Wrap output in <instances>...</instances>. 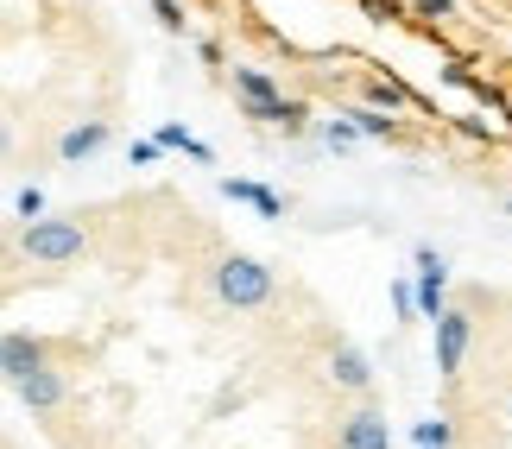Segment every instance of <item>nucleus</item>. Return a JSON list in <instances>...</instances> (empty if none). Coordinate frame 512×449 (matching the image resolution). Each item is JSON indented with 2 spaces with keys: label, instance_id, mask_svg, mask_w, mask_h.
Returning a JSON list of instances; mask_svg holds the SVG:
<instances>
[{
  "label": "nucleus",
  "instance_id": "obj_5",
  "mask_svg": "<svg viewBox=\"0 0 512 449\" xmlns=\"http://www.w3.org/2000/svg\"><path fill=\"white\" fill-rule=\"evenodd\" d=\"M70 355V342H45V336H26V329H7V342H0V367H7V380H32L38 367H51V361H64Z\"/></svg>",
  "mask_w": 512,
  "mask_h": 449
},
{
  "label": "nucleus",
  "instance_id": "obj_11",
  "mask_svg": "<svg viewBox=\"0 0 512 449\" xmlns=\"http://www.w3.org/2000/svg\"><path fill=\"white\" fill-rule=\"evenodd\" d=\"M411 437H418V449H456V424H449V418H437V424H430V418H424Z\"/></svg>",
  "mask_w": 512,
  "mask_h": 449
},
{
  "label": "nucleus",
  "instance_id": "obj_1",
  "mask_svg": "<svg viewBox=\"0 0 512 449\" xmlns=\"http://www.w3.org/2000/svg\"><path fill=\"white\" fill-rule=\"evenodd\" d=\"M209 291H215L222 310L247 317V310H266L272 298H279V279H272V266L247 260V253H222V260L209 266Z\"/></svg>",
  "mask_w": 512,
  "mask_h": 449
},
{
  "label": "nucleus",
  "instance_id": "obj_16",
  "mask_svg": "<svg viewBox=\"0 0 512 449\" xmlns=\"http://www.w3.org/2000/svg\"><path fill=\"white\" fill-rule=\"evenodd\" d=\"M418 13H437L443 19V13H456V0H418Z\"/></svg>",
  "mask_w": 512,
  "mask_h": 449
},
{
  "label": "nucleus",
  "instance_id": "obj_15",
  "mask_svg": "<svg viewBox=\"0 0 512 449\" xmlns=\"http://www.w3.org/2000/svg\"><path fill=\"white\" fill-rule=\"evenodd\" d=\"M19 216L38 222V216H45V197H38V190H19Z\"/></svg>",
  "mask_w": 512,
  "mask_h": 449
},
{
  "label": "nucleus",
  "instance_id": "obj_2",
  "mask_svg": "<svg viewBox=\"0 0 512 449\" xmlns=\"http://www.w3.org/2000/svg\"><path fill=\"white\" fill-rule=\"evenodd\" d=\"M89 228L83 216H38L19 228V253H26L32 266H83L89 260Z\"/></svg>",
  "mask_w": 512,
  "mask_h": 449
},
{
  "label": "nucleus",
  "instance_id": "obj_3",
  "mask_svg": "<svg viewBox=\"0 0 512 449\" xmlns=\"http://www.w3.org/2000/svg\"><path fill=\"white\" fill-rule=\"evenodd\" d=\"M234 89H241V108H247V121H260V127H285V133H304L310 127V108L304 102H291V95L272 83V76L260 70H234Z\"/></svg>",
  "mask_w": 512,
  "mask_h": 449
},
{
  "label": "nucleus",
  "instance_id": "obj_12",
  "mask_svg": "<svg viewBox=\"0 0 512 449\" xmlns=\"http://www.w3.org/2000/svg\"><path fill=\"white\" fill-rule=\"evenodd\" d=\"M348 114H354V127H361V133H373V140H399V127H392L386 114H373V108H348Z\"/></svg>",
  "mask_w": 512,
  "mask_h": 449
},
{
  "label": "nucleus",
  "instance_id": "obj_14",
  "mask_svg": "<svg viewBox=\"0 0 512 449\" xmlns=\"http://www.w3.org/2000/svg\"><path fill=\"white\" fill-rule=\"evenodd\" d=\"M354 133H361V127H342V121H329V127H323V140L342 152V146H354Z\"/></svg>",
  "mask_w": 512,
  "mask_h": 449
},
{
  "label": "nucleus",
  "instance_id": "obj_9",
  "mask_svg": "<svg viewBox=\"0 0 512 449\" xmlns=\"http://www.w3.org/2000/svg\"><path fill=\"white\" fill-rule=\"evenodd\" d=\"M108 146V121H83V127H70L64 140H57V159L76 165V159H89V152H102Z\"/></svg>",
  "mask_w": 512,
  "mask_h": 449
},
{
  "label": "nucleus",
  "instance_id": "obj_6",
  "mask_svg": "<svg viewBox=\"0 0 512 449\" xmlns=\"http://www.w3.org/2000/svg\"><path fill=\"white\" fill-rule=\"evenodd\" d=\"M336 449H392V424L380 405H354L336 418Z\"/></svg>",
  "mask_w": 512,
  "mask_h": 449
},
{
  "label": "nucleus",
  "instance_id": "obj_8",
  "mask_svg": "<svg viewBox=\"0 0 512 449\" xmlns=\"http://www.w3.org/2000/svg\"><path fill=\"white\" fill-rule=\"evenodd\" d=\"M329 380H336L342 393H373V367H367V355H361V348H348L342 336L329 342Z\"/></svg>",
  "mask_w": 512,
  "mask_h": 449
},
{
  "label": "nucleus",
  "instance_id": "obj_7",
  "mask_svg": "<svg viewBox=\"0 0 512 449\" xmlns=\"http://www.w3.org/2000/svg\"><path fill=\"white\" fill-rule=\"evenodd\" d=\"M70 393H76V380H70V367H64V361H51V367H38L32 380H19V399H26L38 418L64 412V405H70Z\"/></svg>",
  "mask_w": 512,
  "mask_h": 449
},
{
  "label": "nucleus",
  "instance_id": "obj_4",
  "mask_svg": "<svg viewBox=\"0 0 512 449\" xmlns=\"http://www.w3.org/2000/svg\"><path fill=\"white\" fill-rule=\"evenodd\" d=\"M468 342H475V304H449L437 317V374L456 386L462 380V361H468Z\"/></svg>",
  "mask_w": 512,
  "mask_h": 449
},
{
  "label": "nucleus",
  "instance_id": "obj_17",
  "mask_svg": "<svg viewBox=\"0 0 512 449\" xmlns=\"http://www.w3.org/2000/svg\"><path fill=\"white\" fill-rule=\"evenodd\" d=\"M506 424H512V399H506Z\"/></svg>",
  "mask_w": 512,
  "mask_h": 449
},
{
  "label": "nucleus",
  "instance_id": "obj_10",
  "mask_svg": "<svg viewBox=\"0 0 512 449\" xmlns=\"http://www.w3.org/2000/svg\"><path fill=\"white\" fill-rule=\"evenodd\" d=\"M222 197H234V203H253V209H260V216H285V203L272 197V190L247 184V178H222Z\"/></svg>",
  "mask_w": 512,
  "mask_h": 449
},
{
  "label": "nucleus",
  "instance_id": "obj_13",
  "mask_svg": "<svg viewBox=\"0 0 512 449\" xmlns=\"http://www.w3.org/2000/svg\"><path fill=\"white\" fill-rule=\"evenodd\" d=\"M152 13H159V26H165V32H184V7H177V0H159Z\"/></svg>",
  "mask_w": 512,
  "mask_h": 449
}]
</instances>
